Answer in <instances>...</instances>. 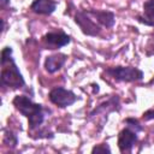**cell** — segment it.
<instances>
[{"instance_id": "277c9868", "label": "cell", "mask_w": 154, "mask_h": 154, "mask_svg": "<svg viewBox=\"0 0 154 154\" xmlns=\"http://www.w3.org/2000/svg\"><path fill=\"white\" fill-rule=\"evenodd\" d=\"M76 24L81 28L82 32L89 36H96L101 31V25L96 23V20L91 17L88 10L85 11H78L75 16Z\"/></svg>"}, {"instance_id": "8992f818", "label": "cell", "mask_w": 154, "mask_h": 154, "mask_svg": "<svg viewBox=\"0 0 154 154\" xmlns=\"http://www.w3.org/2000/svg\"><path fill=\"white\" fill-rule=\"evenodd\" d=\"M137 142V131L130 126H126L119 132L118 136V147L122 153L130 152L135 143Z\"/></svg>"}, {"instance_id": "8fae6325", "label": "cell", "mask_w": 154, "mask_h": 154, "mask_svg": "<svg viewBox=\"0 0 154 154\" xmlns=\"http://www.w3.org/2000/svg\"><path fill=\"white\" fill-rule=\"evenodd\" d=\"M138 20L147 25H154V0H148L143 4V18L138 17Z\"/></svg>"}, {"instance_id": "5bb4252c", "label": "cell", "mask_w": 154, "mask_h": 154, "mask_svg": "<svg viewBox=\"0 0 154 154\" xmlns=\"http://www.w3.org/2000/svg\"><path fill=\"white\" fill-rule=\"evenodd\" d=\"M143 119L144 120H150L154 119V109H149L146 113H143Z\"/></svg>"}, {"instance_id": "9a60e30c", "label": "cell", "mask_w": 154, "mask_h": 154, "mask_svg": "<svg viewBox=\"0 0 154 154\" xmlns=\"http://www.w3.org/2000/svg\"><path fill=\"white\" fill-rule=\"evenodd\" d=\"M8 2H10L8 0H1V7L4 8V7H5V6H6L7 4H8Z\"/></svg>"}, {"instance_id": "3957f363", "label": "cell", "mask_w": 154, "mask_h": 154, "mask_svg": "<svg viewBox=\"0 0 154 154\" xmlns=\"http://www.w3.org/2000/svg\"><path fill=\"white\" fill-rule=\"evenodd\" d=\"M106 73H108L116 81H122V82H136L143 78V72L140 69L132 66L109 67L106 70Z\"/></svg>"}, {"instance_id": "30bf717a", "label": "cell", "mask_w": 154, "mask_h": 154, "mask_svg": "<svg viewBox=\"0 0 154 154\" xmlns=\"http://www.w3.org/2000/svg\"><path fill=\"white\" fill-rule=\"evenodd\" d=\"M65 61H66V55L65 54L57 53V54L49 55L45 60V69H46L47 72L54 73V72H57L58 70H60L63 67Z\"/></svg>"}, {"instance_id": "52a82bcc", "label": "cell", "mask_w": 154, "mask_h": 154, "mask_svg": "<svg viewBox=\"0 0 154 154\" xmlns=\"http://www.w3.org/2000/svg\"><path fill=\"white\" fill-rule=\"evenodd\" d=\"M70 36L66 35L63 31H54V32H48L43 36V42L49 49L54 48H60L70 42Z\"/></svg>"}, {"instance_id": "5b68a950", "label": "cell", "mask_w": 154, "mask_h": 154, "mask_svg": "<svg viewBox=\"0 0 154 154\" xmlns=\"http://www.w3.org/2000/svg\"><path fill=\"white\" fill-rule=\"evenodd\" d=\"M49 100L58 107L65 108L67 106H71L77 101V96L73 91L65 89L63 87H57L49 91Z\"/></svg>"}, {"instance_id": "6da1fadb", "label": "cell", "mask_w": 154, "mask_h": 154, "mask_svg": "<svg viewBox=\"0 0 154 154\" xmlns=\"http://www.w3.org/2000/svg\"><path fill=\"white\" fill-rule=\"evenodd\" d=\"M1 84L12 89H17L24 85V79L19 72L13 58L12 48L5 47L1 52Z\"/></svg>"}, {"instance_id": "9c48e42d", "label": "cell", "mask_w": 154, "mask_h": 154, "mask_svg": "<svg viewBox=\"0 0 154 154\" xmlns=\"http://www.w3.org/2000/svg\"><path fill=\"white\" fill-rule=\"evenodd\" d=\"M57 7V2L54 0H34L30 10L38 14H46L49 16L54 12Z\"/></svg>"}, {"instance_id": "7c38bea8", "label": "cell", "mask_w": 154, "mask_h": 154, "mask_svg": "<svg viewBox=\"0 0 154 154\" xmlns=\"http://www.w3.org/2000/svg\"><path fill=\"white\" fill-rule=\"evenodd\" d=\"M17 136L12 132V131H8V130H6L5 131V135H4V143L6 144V146H8V147H11V148H14L16 147V144H17Z\"/></svg>"}, {"instance_id": "4fadbf2b", "label": "cell", "mask_w": 154, "mask_h": 154, "mask_svg": "<svg viewBox=\"0 0 154 154\" xmlns=\"http://www.w3.org/2000/svg\"><path fill=\"white\" fill-rule=\"evenodd\" d=\"M91 152L93 153H109L111 152V149H109V147H108V144L107 143H102V144H97V146H95L93 149H91Z\"/></svg>"}, {"instance_id": "7a4b0ae2", "label": "cell", "mask_w": 154, "mask_h": 154, "mask_svg": "<svg viewBox=\"0 0 154 154\" xmlns=\"http://www.w3.org/2000/svg\"><path fill=\"white\" fill-rule=\"evenodd\" d=\"M12 102H13V106L19 111V113H22L23 116H25L28 118L30 130L37 129L43 123L45 113H43V108L40 103L32 102L29 97H26L24 95L14 96Z\"/></svg>"}, {"instance_id": "ba28073f", "label": "cell", "mask_w": 154, "mask_h": 154, "mask_svg": "<svg viewBox=\"0 0 154 154\" xmlns=\"http://www.w3.org/2000/svg\"><path fill=\"white\" fill-rule=\"evenodd\" d=\"M91 17L96 20L97 24L106 26V28H112L116 22V17L112 12L109 11H101V10H88Z\"/></svg>"}]
</instances>
